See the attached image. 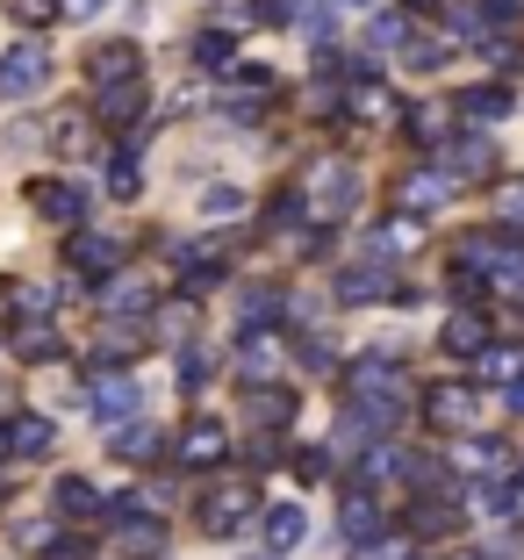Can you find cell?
I'll return each instance as SVG.
<instances>
[{
    "label": "cell",
    "mask_w": 524,
    "mask_h": 560,
    "mask_svg": "<svg viewBox=\"0 0 524 560\" xmlns=\"http://www.w3.org/2000/svg\"><path fill=\"white\" fill-rule=\"evenodd\" d=\"M252 517H266V511H259V489H252L245 475H230L223 489H216L209 503H201V525H209V539H237V532H245Z\"/></svg>",
    "instance_id": "6da1fadb"
},
{
    "label": "cell",
    "mask_w": 524,
    "mask_h": 560,
    "mask_svg": "<svg viewBox=\"0 0 524 560\" xmlns=\"http://www.w3.org/2000/svg\"><path fill=\"white\" fill-rule=\"evenodd\" d=\"M310 209H324L330 223H338V215H352V209H360V173H352L345 159L316 165V173H310Z\"/></svg>",
    "instance_id": "7a4b0ae2"
},
{
    "label": "cell",
    "mask_w": 524,
    "mask_h": 560,
    "mask_svg": "<svg viewBox=\"0 0 524 560\" xmlns=\"http://www.w3.org/2000/svg\"><path fill=\"white\" fill-rule=\"evenodd\" d=\"M86 410H94L101 431H115V424H130V417L144 410V396H137L130 374H94V388H86Z\"/></svg>",
    "instance_id": "3957f363"
},
{
    "label": "cell",
    "mask_w": 524,
    "mask_h": 560,
    "mask_svg": "<svg viewBox=\"0 0 524 560\" xmlns=\"http://www.w3.org/2000/svg\"><path fill=\"white\" fill-rule=\"evenodd\" d=\"M50 86V50L44 44H15L0 58V101H22V94H44Z\"/></svg>",
    "instance_id": "277c9868"
},
{
    "label": "cell",
    "mask_w": 524,
    "mask_h": 560,
    "mask_svg": "<svg viewBox=\"0 0 524 560\" xmlns=\"http://www.w3.org/2000/svg\"><path fill=\"white\" fill-rule=\"evenodd\" d=\"M137 72H144V50H137L130 36H115V44H94V50H86V80H94V94L130 86Z\"/></svg>",
    "instance_id": "5b68a950"
},
{
    "label": "cell",
    "mask_w": 524,
    "mask_h": 560,
    "mask_svg": "<svg viewBox=\"0 0 524 560\" xmlns=\"http://www.w3.org/2000/svg\"><path fill=\"white\" fill-rule=\"evenodd\" d=\"M424 410H431V424H439V431H467L481 417V396L467 388V381H439V388L424 396Z\"/></svg>",
    "instance_id": "8992f818"
},
{
    "label": "cell",
    "mask_w": 524,
    "mask_h": 560,
    "mask_svg": "<svg viewBox=\"0 0 524 560\" xmlns=\"http://www.w3.org/2000/svg\"><path fill=\"white\" fill-rule=\"evenodd\" d=\"M223 460H230L223 417H195V424L181 431V467H223Z\"/></svg>",
    "instance_id": "52a82bcc"
},
{
    "label": "cell",
    "mask_w": 524,
    "mask_h": 560,
    "mask_svg": "<svg viewBox=\"0 0 524 560\" xmlns=\"http://www.w3.org/2000/svg\"><path fill=\"white\" fill-rule=\"evenodd\" d=\"M36 209H44V223H58V231H80L86 209H94V195L72 187V180H50V187H36Z\"/></svg>",
    "instance_id": "ba28073f"
},
{
    "label": "cell",
    "mask_w": 524,
    "mask_h": 560,
    "mask_svg": "<svg viewBox=\"0 0 524 560\" xmlns=\"http://www.w3.org/2000/svg\"><path fill=\"white\" fill-rule=\"evenodd\" d=\"M50 445H58V424H50V417H36V410L8 417V453H22V460H44Z\"/></svg>",
    "instance_id": "9c48e42d"
},
{
    "label": "cell",
    "mask_w": 524,
    "mask_h": 560,
    "mask_svg": "<svg viewBox=\"0 0 524 560\" xmlns=\"http://www.w3.org/2000/svg\"><path fill=\"white\" fill-rule=\"evenodd\" d=\"M439 346L453 352V360H475V352H489V324H481L475 310H459V316H445V330H439Z\"/></svg>",
    "instance_id": "30bf717a"
},
{
    "label": "cell",
    "mask_w": 524,
    "mask_h": 560,
    "mask_svg": "<svg viewBox=\"0 0 524 560\" xmlns=\"http://www.w3.org/2000/svg\"><path fill=\"white\" fill-rule=\"evenodd\" d=\"M101 503H108V495H101L86 475H58V481H50V511H66V517H86V511H94L101 517Z\"/></svg>",
    "instance_id": "8fae6325"
},
{
    "label": "cell",
    "mask_w": 524,
    "mask_h": 560,
    "mask_svg": "<svg viewBox=\"0 0 524 560\" xmlns=\"http://www.w3.org/2000/svg\"><path fill=\"white\" fill-rule=\"evenodd\" d=\"M280 316H288V295H280V288H245V302H237V324H245V338L252 330H266V324H280Z\"/></svg>",
    "instance_id": "7c38bea8"
},
{
    "label": "cell",
    "mask_w": 524,
    "mask_h": 560,
    "mask_svg": "<svg viewBox=\"0 0 524 560\" xmlns=\"http://www.w3.org/2000/svg\"><path fill=\"white\" fill-rule=\"evenodd\" d=\"M108 453H115V460H151V453H159V424H151V417L115 424V431H108Z\"/></svg>",
    "instance_id": "4fadbf2b"
},
{
    "label": "cell",
    "mask_w": 524,
    "mask_h": 560,
    "mask_svg": "<svg viewBox=\"0 0 524 560\" xmlns=\"http://www.w3.org/2000/svg\"><path fill=\"white\" fill-rule=\"evenodd\" d=\"M50 151H58V159H94V122H86L80 108H66V116L50 122Z\"/></svg>",
    "instance_id": "5bb4252c"
},
{
    "label": "cell",
    "mask_w": 524,
    "mask_h": 560,
    "mask_svg": "<svg viewBox=\"0 0 524 560\" xmlns=\"http://www.w3.org/2000/svg\"><path fill=\"white\" fill-rule=\"evenodd\" d=\"M245 410H252L259 431H288V424H295V388H252Z\"/></svg>",
    "instance_id": "9a60e30c"
},
{
    "label": "cell",
    "mask_w": 524,
    "mask_h": 560,
    "mask_svg": "<svg viewBox=\"0 0 524 560\" xmlns=\"http://www.w3.org/2000/svg\"><path fill=\"white\" fill-rule=\"evenodd\" d=\"M338 532H345V546H352V553H360V546H374V532H381V511L366 503L360 489L345 495V511H338Z\"/></svg>",
    "instance_id": "2e32d148"
},
{
    "label": "cell",
    "mask_w": 524,
    "mask_h": 560,
    "mask_svg": "<svg viewBox=\"0 0 524 560\" xmlns=\"http://www.w3.org/2000/svg\"><path fill=\"white\" fill-rule=\"evenodd\" d=\"M259 532H266V546H273V553H288V546H302L310 517H302V503H273V511L259 517Z\"/></svg>",
    "instance_id": "e0dca14e"
},
{
    "label": "cell",
    "mask_w": 524,
    "mask_h": 560,
    "mask_svg": "<svg viewBox=\"0 0 524 560\" xmlns=\"http://www.w3.org/2000/svg\"><path fill=\"white\" fill-rule=\"evenodd\" d=\"M72 266H80V273H115V266H123V245H115V237H94V231H80L72 237Z\"/></svg>",
    "instance_id": "ac0fdd59"
},
{
    "label": "cell",
    "mask_w": 524,
    "mask_h": 560,
    "mask_svg": "<svg viewBox=\"0 0 524 560\" xmlns=\"http://www.w3.org/2000/svg\"><path fill=\"white\" fill-rule=\"evenodd\" d=\"M417 245H424V223H417V215H395V223H381V231H374V245H366V252H374V259H403V252H417Z\"/></svg>",
    "instance_id": "d6986e66"
},
{
    "label": "cell",
    "mask_w": 524,
    "mask_h": 560,
    "mask_svg": "<svg viewBox=\"0 0 524 560\" xmlns=\"http://www.w3.org/2000/svg\"><path fill=\"white\" fill-rule=\"evenodd\" d=\"M338 302H388V266H345Z\"/></svg>",
    "instance_id": "ffe728a7"
},
{
    "label": "cell",
    "mask_w": 524,
    "mask_h": 560,
    "mask_svg": "<svg viewBox=\"0 0 524 560\" xmlns=\"http://www.w3.org/2000/svg\"><path fill=\"white\" fill-rule=\"evenodd\" d=\"M15 360H30V366L66 360V338H58L50 324H22V338H15Z\"/></svg>",
    "instance_id": "44dd1931"
},
{
    "label": "cell",
    "mask_w": 524,
    "mask_h": 560,
    "mask_svg": "<svg viewBox=\"0 0 524 560\" xmlns=\"http://www.w3.org/2000/svg\"><path fill=\"white\" fill-rule=\"evenodd\" d=\"M280 366V338H266V330H252L245 338V360H237V374L252 381V388H266V374Z\"/></svg>",
    "instance_id": "7402d4cb"
},
{
    "label": "cell",
    "mask_w": 524,
    "mask_h": 560,
    "mask_svg": "<svg viewBox=\"0 0 524 560\" xmlns=\"http://www.w3.org/2000/svg\"><path fill=\"white\" fill-rule=\"evenodd\" d=\"M115 553L123 560H165V525H130V532H115Z\"/></svg>",
    "instance_id": "603a6c76"
},
{
    "label": "cell",
    "mask_w": 524,
    "mask_h": 560,
    "mask_svg": "<svg viewBox=\"0 0 524 560\" xmlns=\"http://www.w3.org/2000/svg\"><path fill=\"white\" fill-rule=\"evenodd\" d=\"M403 201H410V209H439V201H453V173H410V180H403Z\"/></svg>",
    "instance_id": "cb8c5ba5"
},
{
    "label": "cell",
    "mask_w": 524,
    "mask_h": 560,
    "mask_svg": "<svg viewBox=\"0 0 524 560\" xmlns=\"http://www.w3.org/2000/svg\"><path fill=\"white\" fill-rule=\"evenodd\" d=\"M101 316H115V324H137V316H144V288H137V280H115V288H101Z\"/></svg>",
    "instance_id": "d4e9b609"
},
{
    "label": "cell",
    "mask_w": 524,
    "mask_h": 560,
    "mask_svg": "<svg viewBox=\"0 0 524 560\" xmlns=\"http://www.w3.org/2000/svg\"><path fill=\"white\" fill-rule=\"evenodd\" d=\"M459 116H475V122H503V116H510V94H503V86H475V94H459Z\"/></svg>",
    "instance_id": "484cf974"
},
{
    "label": "cell",
    "mask_w": 524,
    "mask_h": 560,
    "mask_svg": "<svg viewBox=\"0 0 524 560\" xmlns=\"http://www.w3.org/2000/svg\"><path fill=\"white\" fill-rule=\"evenodd\" d=\"M230 58H237V44H230V30H201V36H195V66H201V72H223Z\"/></svg>",
    "instance_id": "4316f807"
},
{
    "label": "cell",
    "mask_w": 524,
    "mask_h": 560,
    "mask_svg": "<svg viewBox=\"0 0 524 560\" xmlns=\"http://www.w3.org/2000/svg\"><path fill=\"white\" fill-rule=\"evenodd\" d=\"M366 44H374V50H403V44H410V22L395 15V8H381V15L366 22Z\"/></svg>",
    "instance_id": "83f0119b"
},
{
    "label": "cell",
    "mask_w": 524,
    "mask_h": 560,
    "mask_svg": "<svg viewBox=\"0 0 524 560\" xmlns=\"http://www.w3.org/2000/svg\"><path fill=\"white\" fill-rule=\"evenodd\" d=\"M137 187H144V173H137V151H123V144H115V165H108V195H115V201H130Z\"/></svg>",
    "instance_id": "f1b7e54d"
},
{
    "label": "cell",
    "mask_w": 524,
    "mask_h": 560,
    "mask_svg": "<svg viewBox=\"0 0 524 560\" xmlns=\"http://www.w3.org/2000/svg\"><path fill=\"white\" fill-rule=\"evenodd\" d=\"M352 116H366V122H388V116H395V101H388V86L360 80V86H352Z\"/></svg>",
    "instance_id": "f546056e"
},
{
    "label": "cell",
    "mask_w": 524,
    "mask_h": 560,
    "mask_svg": "<svg viewBox=\"0 0 524 560\" xmlns=\"http://www.w3.org/2000/svg\"><path fill=\"white\" fill-rule=\"evenodd\" d=\"M15 546H30V553H58V546H66V539H58V525H44V517H22V525H15Z\"/></svg>",
    "instance_id": "4dcf8cb0"
},
{
    "label": "cell",
    "mask_w": 524,
    "mask_h": 560,
    "mask_svg": "<svg viewBox=\"0 0 524 560\" xmlns=\"http://www.w3.org/2000/svg\"><path fill=\"white\" fill-rule=\"evenodd\" d=\"M137 108H144V86H108V94H101V116H108V122H130L137 116Z\"/></svg>",
    "instance_id": "1f68e13d"
},
{
    "label": "cell",
    "mask_w": 524,
    "mask_h": 560,
    "mask_svg": "<svg viewBox=\"0 0 524 560\" xmlns=\"http://www.w3.org/2000/svg\"><path fill=\"white\" fill-rule=\"evenodd\" d=\"M481 381H524V352L489 346V352H481Z\"/></svg>",
    "instance_id": "d6a6232c"
},
{
    "label": "cell",
    "mask_w": 524,
    "mask_h": 560,
    "mask_svg": "<svg viewBox=\"0 0 524 560\" xmlns=\"http://www.w3.org/2000/svg\"><path fill=\"white\" fill-rule=\"evenodd\" d=\"M237 209H245V187H230V180L201 187V215H237Z\"/></svg>",
    "instance_id": "836d02e7"
},
{
    "label": "cell",
    "mask_w": 524,
    "mask_h": 560,
    "mask_svg": "<svg viewBox=\"0 0 524 560\" xmlns=\"http://www.w3.org/2000/svg\"><path fill=\"white\" fill-rule=\"evenodd\" d=\"M8 15H15L22 30H44V22H58V0H8Z\"/></svg>",
    "instance_id": "e575fe53"
},
{
    "label": "cell",
    "mask_w": 524,
    "mask_h": 560,
    "mask_svg": "<svg viewBox=\"0 0 524 560\" xmlns=\"http://www.w3.org/2000/svg\"><path fill=\"white\" fill-rule=\"evenodd\" d=\"M445 173H489V144H481V137L453 144V165H445Z\"/></svg>",
    "instance_id": "d590c367"
},
{
    "label": "cell",
    "mask_w": 524,
    "mask_h": 560,
    "mask_svg": "<svg viewBox=\"0 0 524 560\" xmlns=\"http://www.w3.org/2000/svg\"><path fill=\"white\" fill-rule=\"evenodd\" d=\"M302 366H310V374H330V366H338V346H330V338H302Z\"/></svg>",
    "instance_id": "8d00e7d4"
},
{
    "label": "cell",
    "mask_w": 524,
    "mask_h": 560,
    "mask_svg": "<svg viewBox=\"0 0 524 560\" xmlns=\"http://www.w3.org/2000/svg\"><path fill=\"white\" fill-rule=\"evenodd\" d=\"M50 302H58V295H50V288H22V295H15L22 324H44V316H50Z\"/></svg>",
    "instance_id": "74e56055"
},
{
    "label": "cell",
    "mask_w": 524,
    "mask_h": 560,
    "mask_svg": "<svg viewBox=\"0 0 524 560\" xmlns=\"http://www.w3.org/2000/svg\"><path fill=\"white\" fill-rule=\"evenodd\" d=\"M295 475L302 481H330V453H324V445H302V453H295Z\"/></svg>",
    "instance_id": "f35d334b"
},
{
    "label": "cell",
    "mask_w": 524,
    "mask_h": 560,
    "mask_svg": "<svg viewBox=\"0 0 524 560\" xmlns=\"http://www.w3.org/2000/svg\"><path fill=\"white\" fill-rule=\"evenodd\" d=\"M209 381V352H181V388H201Z\"/></svg>",
    "instance_id": "ab89813d"
},
{
    "label": "cell",
    "mask_w": 524,
    "mask_h": 560,
    "mask_svg": "<svg viewBox=\"0 0 524 560\" xmlns=\"http://www.w3.org/2000/svg\"><path fill=\"white\" fill-rule=\"evenodd\" d=\"M360 560H410V539H374L360 546Z\"/></svg>",
    "instance_id": "60d3db41"
},
{
    "label": "cell",
    "mask_w": 524,
    "mask_h": 560,
    "mask_svg": "<svg viewBox=\"0 0 524 560\" xmlns=\"http://www.w3.org/2000/svg\"><path fill=\"white\" fill-rule=\"evenodd\" d=\"M252 22H288V0H252Z\"/></svg>",
    "instance_id": "b9f144b4"
},
{
    "label": "cell",
    "mask_w": 524,
    "mask_h": 560,
    "mask_svg": "<svg viewBox=\"0 0 524 560\" xmlns=\"http://www.w3.org/2000/svg\"><path fill=\"white\" fill-rule=\"evenodd\" d=\"M503 215H510V223H524V180L503 187Z\"/></svg>",
    "instance_id": "7bdbcfd3"
},
{
    "label": "cell",
    "mask_w": 524,
    "mask_h": 560,
    "mask_svg": "<svg viewBox=\"0 0 524 560\" xmlns=\"http://www.w3.org/2000/svg\"><path fill=\"white\" fill-rule=\"evenodd\" d=\"M72 15H101V8H108V0H66Z\"/></svg>",
    "instance_id": "ee69618b"
},
{
    "label": "cell",
    "mask_w": 524,
    "mask_h": 560,
    "mask_svg": "<svg viewBox=\"0 0 524 560\" xmlns=\"http://www.w3.org/2000/svg\"><path fill=\"white\" fill-rule=\"evenodd\" d=\"M510 402H517V410H524V381H517V396H510Z\"/></svg>",
    "instance_id": "f6af8a7d"
},
{
    "label": "cell",
    "mask_w": 524,
    "mask_h": 560,
    "mask_svg": "<svg viewBox=\"0 0 524 560\" xmlns=\"http://www.w3.org/2000/svg\"><path fill=\"white\" fill-rule=\"evenodd\" d=\"M453 560H481V553H453Z\"/></svg>",
    "instance_id": "bcb514c9"
},
{
    "label": "cell",
    "mask_w": 524,
    "mask_h": 560,
    "mask_svg": "<svg viewBox=\"0 0 524 560\" xmlns=\"http://www.w3.org/2000/svg\"><path fill=\"white\" fill-rule=\"evenodd\" d=\"M345 8H366V0H345Z\"/></svg>",
    "instance_id": "7dc6e473"
},
{
    "label": "cell",
    "mask_w": 524,
    "mask_h": 560,
    "mask_svg": "<svg viewBox=\"0 0 524 560\" xmlns=\"http://www.w3.org/2000/svg\"><path fill=\"white\" fill-rule=\"evenodd\" d=\"M0 495H8V489H0Z\"/></svg>",
    "instance_id": "c3c4849f"
},
{
    "label": "cell",
    "mask_w": 524,
    "mask_h": 560,
    "mask_svg": "<svg viewBox=\"0 0 524 560\" xmlns=\"http://www.w3.org/2000/svg\"><path fill=\"white\" fill-rule=\"evenodd\" d=\"M424 8H431V0H424Z\"/></svg>",
    "instance_id": "681fc988"
}]
</instances>
